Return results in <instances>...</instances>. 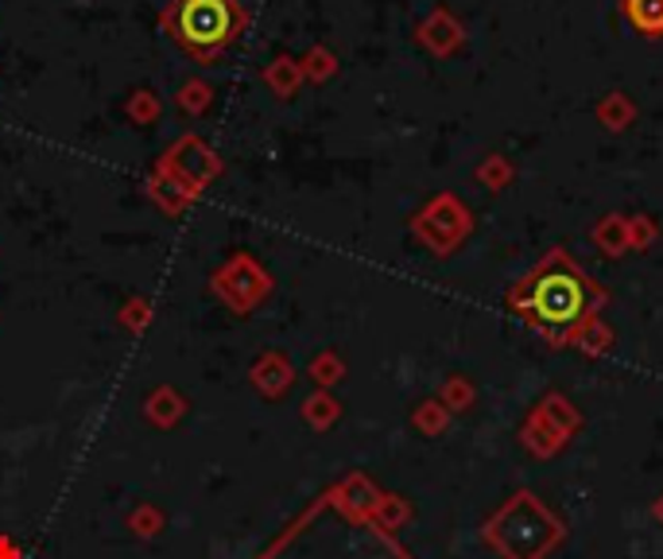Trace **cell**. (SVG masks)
Masks as SVG:
<instances>
[{"mask_svg": "<svg viewBox=\"0 0 663 559\" xmlns=\"http://www.w3.org/2000/svg\"><path fill=\"white\" fill-rule=\"evenodd\" d=\"M633 117H636V106H633V98H629V93L613 90V93H605V98L597 101V121H602L610 132H625L629 124H633Z\"/></svg>", "mask_w": 663, "mask_h": 559, "instance_id": "11", "label": "cell"}, {"mask_svg": "<svg viewBox=\"0 0 663 559\" xmlns=\"http://www.w3.org/2000/svg\"><path fill=\"white\" fill-rule=\"evenodd\" d=\"M610 342H613V330L602 322V315H597V319L590 322V327L582 330L579 338H574V346H579V350H586V353H594V358H597V353L610 350Z\"/></svg>", "mask_w": 663, "mask_h": 559, "instance_id": "16", "label": "cell"}, {"mask_svg": "<svg viewBox=\"0 0 663 559\" xmlns=\"http://www.w3.org/2000/svg\"><path fill=\"white\" fill-rule=\"evenodd\" d=\"M299 67H303V78H311V82H330L338 74V54L327 43H314L303 51Z\"/></svg>", "mask_w": 663, "mask_h": 559, "instance_id": "12", "label": "cell"}, {"mask_svg": "<svg viewBox=\"0 0 663 559\" xmlns=\"http://www.w3.org/2000/svg\"><path fill=\"white\" fill-rule=\"evenodd\" d=\"M656 241V222H652L649 214H636L629 218V249H636V253H644V249Z\"/></svg>", "mask_w": 663, "mask_h": 559, "instance_id": "17", "label": "cell"}, {"mask_svg": "<svg viewBox=\"0 0 663 559\" xmlns=\"http://www.w3.org/2000/svg\"><path fill=\"white\" fill-rule=\"evenodd\" d=\"M481 537L501 559H548L563 545L566 529L532 490H516L489 517Z\"/></svg>", "mask_w": 663, "mask_h": 559, "instance_id": "3", "label": "cell"}, {"mask_svg": "<svg viewBox=\"0 0 663 559\" xmlns=\"http://www.w3.org/2000/svg\"><path fill=\"white\" fill-rule=\"evenodd\" d=\"M621 12H625L629 28L641 31V36H663V0H621Z\"/></svg>", "mask_w": 663, "mask_h": 559, "instance_id": "9", "label": "cell"}, {"mask_svg": "<svg viewBox=\"0 0 663 559\" xmlns=\"http://www.w3.org/2000/svg\"><path fill=\"white\" fill-rule=\"evenodd\" d=\"M478 179L489 187V191H504V187L512 183V163L504 160V156L493 152V156H489V160L478 168Z\"/></svg>", "mask_w": 663, "mask_h": 559, "instance_id": "15", "label": "cell"}, {"mask_svg": "<svg viewBox=\"0 0 663 559\" xmlns=\"http://www.w3.org/2000/svg\"><path fill=\"white\" fill-rule=\"evenodd\" d=\"M470 210L462 207V199L454 194H435V199L423 207V214L415 218V233H420L423 246H431L435 253H450L470 238Z\"/></svg>", "mask_w": 663, "mask_h": 559, "instance_id": "5", "label": "cell"}, {"mask_svg": "<svg viewBox=\"0 0 663 559\" xmlns=\"http://www.w3.org/2000/svg\"><path fill=\"white\" fill-rule=\"evenodd\" d=\"M605 303H610V291L582 264H574L563 249H551L535 269H528L509 288L512 315H520L551 346H574V338L602 315Z\"/></svg>", "mask_w": 663, "mask_h": 559, "instance_id": "1", "label": "cell"}, {"mask_svg": "<svg viewBox=\"0 0 663 559\" xmlns=\"http://www.w3.org/2000/svg\"><path fill=\"white\" fill-rule=\"evenodd\" d=\"M160 28L199 67H214L249 28V8L241 0H171L160 12Z\"/></svg>", "mask_w": 663, "mask_h": 559, "instance_id": "2", "label": "cell"}, {"mask_svg": "<svg viewBox=\"0 0 663 559\" xmlns=\"http://www.w3.org/2000/svg\"><path fill=\"white\" fill-rule=\"evenodd\" d=\"M579 428H582V416L574 412L571 400H566L563 392H548V397L528 412L524 428H520V439H524V447L532 455L548 459V455H555Z\"/></svg>", "mask_w": 663, "mask_h": 559, "instance_id": "4", "label": "cell"}, {"mask_svg": "<svg viewBox=\"0 0 663 559\" xmlns=\"http://www.w3.org/2000/svg\"><path fill=\"white\" fill-rule=\"evenodd\" d=\"M175 101H179V109H183V113L199 117V113H207V109H210V101H214V90H210V82H202V78H191V82L179 86Z\"/></svg>", "mask_w": 663, "mask_h": 559, "instance_id": "13", "label": "cell"}, {"mask_svg": "<svg viewBox=\"0 0 663 559\" xmlns=\"http://www.w3.org/2000/svg\"><path fill=\"white\" fill-rule=\"evenodd\" d=\"M124 113H129L137 124H152V121H160L163 106L152 90H132V98L124 101Z\"/></svg>", "mask_w": 663, "mask_h": 559, "instance_id": "14", "label": "cell"}, {"mask_svg": "<svg viewBox=\"0 0 663 559\" xmlns=\"http://www.w3.org/2000/svg\"><path fill=\"white\" fill-rule=\"evenodd\" d=\"M594 246L605 257H625L629 253V218L625 214H605L594 226Z\"/></svg>", "mask_w": 663, "mask_h": 559, "instance_id": "10", "label": "cell"}, {"mask_svg": "<svg viewBox=\"0 0 663 559\" xmlns=\"http://www.w3.org/2000/svg\"><path fill=\"white\" fill-rule=\"evenodd\" d=\"M264 86L275 98H295V90L303 86V67H299L295 54H275L264 67Z\"/></svg>", "mask_w": 663, "mask_h": 559, "instance_id": "8", "label": "cell"}, {"mask_svg": "<svg viewBox=\"0 0 663 559\" xmlns=\"http://www.w3.org/2000/svg\"><path fill=\"white\" fill-rule=\"evenodd\" d=\"M415 39H420V47H428L431 54H439V59H446V54L462 51L465 43V28L462 20H458L450 8H431L428 16H423V23L415 28Z\"/></svg>", "mask_w": 663, "mask_h": 559, "instance_id": "6", "label": "cell"}, {"mask_svg": "<svg viewBox=\"0 0 663 559\" xmlns=\"http://www.w3.org/2000/svg\"><path fill=\"white\" fill-rule=\"evenodd\" d=\"M652 513H656V521L663 525V493H660V501H656V506H652Z\"/></svg>", "mask_w": 663, "mask_h": 559, "instance_id": "18", "label": "cell"}, {"mask_svg": "<svg viewBox=\"0 0 663 559\" xmlns=\"http://www.w3.org/2000/svg\"><path fill=\"white\" fill-rule=\"evenodd\" d=\"M168 168H171V171H179V176H183L187 183H202V179L214 176L218 160L207 152V144H202V140L187 137V140H179V144L171 148Z\"/></svg>", "mask_w": 663, "mask_h": 559, "instance_id": "7", "label": "cell"}]
</instances>
